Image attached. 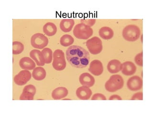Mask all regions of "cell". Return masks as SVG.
I'll return each instance as SVG.
<instances>
[{"label": "cell", "mask_w": 153, "mask_h": 114, "mask_svg": "<svg viewBox=\"0 0 153 114\" xmlns=\"http://www.w3.org/2000/svg\"><path fill=\"white\" fill-rule=\"evenodd\" d=\"M66 57L72 66L79 69L85 68L90 62L89 52L78 45L69 46L66 50Z\"/></svg>", "instance_id": "obj_1"}, {"label": "cell", "mask_w": 153, "mask_h": 114, "mask_svg": "<svg viewBox=\"0 0 153 114\" xmlns=\"http://www.w3.org/2000/svg\"><path fill=\"white\" fill-rule=\"evenodd\" d=\"M124 85V80L121 75H113L107 81L105 84L106 90L109 92H114L123 88Z\"/></svg>", "instance_id": "obj_2"}, {"label": "cell", "mask_w": 153, "mask_h": 114, "mask_svg": "<svg viewBox=\"0 0 153 114\" xmlns=\"http://www.w3.org/2000/svg\"><path fill=\"white\" fill-rule=\"evenodd\" d=\"M122 35L127 41L135 42L140 37L141 30L137 25L134 24L127 25L123 28Z\"/></svg>", "instance_id": "obj_3"}, {"label": "cell", "mask_w": 153, "mask_h": 114, "mask_svg": "<svg viewBox=\"0 0 153 114\" xmlns=\"http://www.w3.org/2000/svg\"><path fill=\"white\" fill-rule=\"evenodd\" d=\"M93 33V29L91 27L82 23L76 24L73 30V34L79 39H88L92 36Z\"/></svg>", "instance_id": "obj_4"}, {"label": "cell", "mask_w": 153, "mask_h": 114, "mask_svg": "<svg viewBox=\"0 0 153 114\" xmlns=\"http://www.w3.org/2000/svg\"><path fill=\"white\" fill-rule=\"evenodd\" d=\"M86 46L91 54L97 55L100 53L103 49L102 42L98 37H93L87 40Z\"/></svg>", "instance_id": "obj_5"}, {"label": "cell", "mask_w": 153, "mask_h": 114, "mask_svg": "<svg viewBox=\"0 0 153 114\" xmlns=\"http://www.w3.org/2000/svg\"><path fill=\"white\" fill-rule=\"evenodd\" d=\"M48 43V38L42 33H36L31 37V45L36 49H44L47 46Z\"/></svg>", "instance_id": "obj_6"}, {"label": "cell", "mask_w": 153, "mask_h": 114, "mask_svg": "<svg viewBox=\"0 0 153 114\" xmlns=\"http://www.w3.org/2000/svg\"><path fill=\"white\" fill-rule=\"evenodd\" d=\"M32 75L28 70H23L14 76L13 81L18 86H23L26 84L31 80Z\"/></svg>", "instance_id": "obj_7"}, {"label": "cell", "mask_w": 153, "mask_h": 114, "mask_svg": "<svg viewBox=\"0 0 153 114\" xmlns=\"http://www.w3.org/2000/svg\"><path fill=\"white\" fill-rule=\"evenodd\" d=\"M143 85V82L142 79L137 75L132 76L129 78L127 82V86L128 89L133 91L142 89Z\"/></svg>", "instance_id": "obj_8"}, {"label": "cell", "mask_w": 153, "mask_h": 114, "mask_svg": "<svg viewBox=\"0 0 153 114\" xmlns=\"http://www.w3.org/2000/svg\"><path fill=\"white\" fill-rule=\"evenodd\" d=\"M88 70L94 76H100L103 72L102 63L98 59H94L91 62Z\"/></svg>", "instance_id": "obj_9"}, {"label": "cell", "mask_w": 153, "mask_h": 114, "mask_svg": "<svg viewBox=\"0 0 153 114\" xmlns=\"http://www.w3.org/2000/svg\"><path fill=\"white\" fill-rule=\"evenodd\" d=\"M136 66L131 61L124 62L121 65L122 73L126 76H131L136 72Z\"/></svg>", "instance_id": "obj_10"}, {"label": "cell", "mask_w": 153, "mask_h": 114, "mask_svg": "<svg viewBox=\"0 0 153 114\" xmlns=\"http://www.w3.org/2000/svg\"><path fill=\"white\" fill-rule=\"evenodd\" d=\"M79 81L82 85L89 88L92 87L95 82L94 77L87 72L81 74L79 77Z\"/></svg>", "instance_id": "obj_11"}, {"label": "cell", "mask_w": 153, "mask_h": 114, "mask_svg": "<svg viewBox=\"0 0 153 114\" xmlns=\"http://www.w3.org/2000/svg\"><path fill=\"white\" fill-rule=\"evenodd\" d=\"M76 94L79 99L88 100L91 96L92 92L89 87L82 86L76 89Z\"/></svg>", "instance_id": "obj_12"}, {"label": "cell", "mask_w": 153, "mask_h": 114, "mask_svg": "<svg viewBox=\"0 0 153 114\" xmlns=\"http://www.w3.org/2000/svg\"><path fill=\"white\" fill-rule=\"evenodd\" d=\"M19 65L21 68L25 70H33L36 68L35 61L29 57H24L20 60Z\"/></svg>", "instance_id": "obj_13"}, {"label": "cell", "mask_w": 153, "mask_h": 114, "mask_svg": "<svg viewBox=\"0 0 153 114\" xmlns=\"http://www.w3.org/2000/svg\"><path fill=\"white\" fill-rule=\"evenodd\" d=\"M68 90L64 87H58L53 90L52 97L55 100H60L63 99L68 96Z\"/></svg>", "instance_id": "obj_14"}, {"label": "cell", "mask_w": 153, "mask_h": 114, "mask_svg": "<svg viewBox=\"0 0 153 114\" xmlns=\"http://www.w3.org/2000/svg\"><path fill=\"white\" fill-rule=\"evenodd\" d=\"M75 24L74 19L66 18L61 20L60 23V28L64 32H70Z\"/></svg>", "instance_id": "obj_15"}, {"label": "cell", "mask_w": 153, "mask_h": 114, "mask_svg": "<svg viewBox=\"0 0 153 114\" xmlns=\"http://www.w3.org/2000/svg\"><path fill=\"white\" fill-rule=\"evenodd\" d=\"M121 63L118 59H112L108 64L107 69L109 72L111 74L117 73L121 70Z\"/></svg>", "instance_id": "obj_16"}, {"label": "cell", "mask_w": 153, "mask_h": 114, "mask_svg": "<svg viewBox=\"0 0 153 114\" xmlns=\"http://www.w3.org/2000/svg\"><path fill=\"white\" fill-rule=\"evenodd\" d=\"M30 57L36 61L37 65L43 66L45 63L41 51L38 50H33L30 52Z\"/></svg>", "instance_id": "obj_17"}, {"label": "cell", "mask_w": 153, "mask_h": 114, "mask_svg": "<svg viewBox=\"0 0 153 114\" xmlns=\"http://www.w3.org/2000/svg\"><path fill=\"white\" fill-rule=\"evenodd\" d=\"M99 34L102 39L105 40L111 39L114 35V31L109 27H103L100 29Z\"/></svg>", "instance_id": "obj_18"}, {"label": "cell", "mask_w": 153, "mask_h": 114, "mask_svg": "<svg viewBox=\"0 0 153 114\" xmlns=\"http://www.w3.org/2000/svg\"><path fill=\"white\" fill-rule=\"evenodd\" d=\"M46 75V71L44 68L41 66L35 68L33 71L32 77L36 80H42L45 78Z\"/></svg>", "instance_id": "obj_19"}, {"label": "cell", "mask_w": 153, "mask_h": 114, "mask_svg": "<svg viewBox=\"0 0 153 114\" xmlns=\"http://www.w3.org/2000/svg\"><path fill=\"white\" fill-rule=\"evenodd\" d=\"M43 31L48 36H53L57 32V27L54 23L48 22L43 26Z\"/></svg>", "instance_id": "obj_20"}, {"label": "cell", "mask_w": 153, "mask_h": 114, "mask_svg": "<svg viewBox=\"0 0 153 114\" xmlns=\"http://www.w3.org/2000/svg\"><path fill=\"white\" fill-rule=\"evenodd\" d=\"M53 67L57 71H61L66 68L67 66L65 58H53Z\"/></svg>", "instance_id": "obj_21"}, {"label": "cell", "mask_w": 153, "mask_h": 114, "mask_svg": "<svg viewBox=\"0 0 153 114\" xmlns=\"http://www.w3.org/2000/svg\"><path fill=\"white\" fill-rule=\"evenodd\" d=\"M42 56L45 63L46 64H49L51 63L52 61L53 53L52 50L50 48H45L42 50Z\"/></svg>", "instance_id": "obj_22"}, {"label": "cell", "mask_w": 153, "mask_h": 114, "mask_svg": "<svg viewBox=\"0 0 153 114\" xmlns=\"http://www.w3.org/2000/svg\"><path fill=\"white\" fill-rule=\"evenodd\" d=\"M74 39L72 36L69 34H65L62 36L60 39V43L63 47L71 46L73 44Z\"/></svg>", "instance_id": "obj_23"}, {"label": "cell", "mask_w": 153, "mask_h": 114, "mask_svg": "<svg viewBox=\"0 0 153 114\" xmlns=\"http://www.w3.org/2000/svg\"><path fill=\"white\" fill-rule=\"evenodd\" d=\"M24 45L22 43L18 41H14L13 42V53L18 55L24 51Z\"/></svg>", "instance_id": "obj_24"}, {"label": "cell", "mask_w": 153, "mask_h": 114, "mask_svg": "<svg viewBox=\"0 0 153 114\" xmlns=\"http://www.w3.org/2000/svg\"><path fill=\"white\" fill-rule=\"evenodd\" d=\"M34 98V95L29 92L23 91L20 96L21 100H32Z\"/></svg>", "instance_id": "obj_25"}, {"label": "cell", "mask_w": 153, "mask_h": 114, "mask_svg": "<svg viewBox=\"0 0 153 114\" xmlns=\"http://www.w3.org/2000/svg\"><path fill=\"white\" fill-rule=\"evenodd\" d=\"M96 20L94 18H83L81 19V23L85 24L86 25L92 27L95 23Z\"/></svg>", "instance_id": "obj_26"}, {"label": "cell", "mask_w": 153, "mask_h": 114, "mask_svg": "<svg viewBox=\"0 0 153 114\" xmlns=\"http://www.w3.org/2000/svg\"><path fill=\"white\" fill-rule=\"evenodd\" d=\"M143 52H140L139 53L136 55L134 58V61H135V63L138 66H143Z\"/></svg>", "instance_id": "obj_27"}, {"label": "cell", "mask_w": 153, "mask_h": 114, "mask_svg": "<svg viewBox=\"0 0 153 114\" xmlns=\"http://www.w3.org/2000/svg\"><path fill=\"white\" fill-rule=\"evenodd\" d=\"M53 58H65V55L64 52L62 50L57 49L54 51L53 54Z\"/></svg>", "instance_id": "obj_28"}, {"label": "cell", "mask_w": 153, "mask_h": 114, "mask_svg": "<svg viewBox=\"0 0 153 114\" xmlns=\"http://www.w3.org/2000/svg\"><path fill=\"white\" fill-rule=\"evenodd\" d=\"M23 91L29 92L35 96L36 93V88L35 86L32 85H28L24 87Z\"/></svg>", "instance_id": "obj_29"}, {"label": "cell", "mask_w": 153, "mask_h": 114, "mask_svg": "<svg viewBox=\"0 0 153 114\" xmlns=\"http://www.w3.org/2000/svg\"><path fill=\"white\" fill-rule=\"evenodd\" d=\"M91 100H106L107 99L106 97H105L103 94H101V93H96L93 95Z\"/></svg>", "instance_id": "obj_30"}, {"label": "cell", "mask_w": 153, "mask_h": 114, "mask_svg": "<svg viewBox=\"0 0 153 114\" xmlns=\"http://www.w3.org/2000/svg\"><path fill=\"white\" fill-rule=\"evenodd\" d=\"M143 94L142 92L136 93L133 95L131 98V100H142L143 99Z\"/></svg>", "instance_id": "obj_31"}, {"label": "cell", "mask_w": 153, "mask_h": 114, "mask_svg": "<svg viewBox=\"0 0 153 114\" xmlns=\"http://www.w3.org/2000/svg\"><path fill=\"white\" fill-rule=\"evenodd\" d=\"M109 100H122V97L117 95H113L109 97Z\"/></svg>", "instance_id": "obj_32"}]
</instances>
